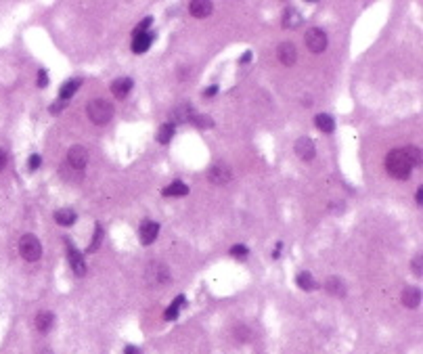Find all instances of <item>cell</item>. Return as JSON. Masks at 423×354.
Instances as JSON below:
<instances>
[{
  "mask_svg": "<svg viewBox=\"0 0 423 354\" xmlns=\"http://www.w3.org/2000/svg\"><path fill=\"white\" fill-rule=\"evenodd\" d=\"M124 354H140V350H138L136 346H126V350H124Z\"/></svg>",
  "mask_w": 423,
  "mask_h": 354,
  "instance_id": "38",
  "label": "cell"
},
{
  "mask_svg": "<svg viewBox=\"0 0 423 354\" xmlns=\"http://www.w3.org/2000/svg\"><path fill=\"white\" fill-rule=\"evenodd\" d=\"M19 254L23 260H28V262H36L40 260V256H42V245L38 241L36 235H23V237L19 239Z\"/></svg>",
  "mask_w": 423,
  "mask_h": 354,
  "instance_id": "3",
  "label": "cell"
},
{
  "mask_svg": "<svg viewBox=\"0 0 423 354\" xmlns=\"http://www.w3.org/2000/svg\"><path fill=\"white\" fill-rule=\"evenodd\" d=\"M300 23H302V15L293 7L283 11V28L285 30H296V28H300Z\"/></svg>",
  "mask_w": 423,
  "mask_h": 354,
  "instance_id": "20",
  "label": "cell"
},
{
  "mask_svg": "<svg viewBox=\"0 0 423 354\" xmlns=\"http://www.w3.org/2000/svg\"><path fill=\"white\" fill-rule=\"evenodd\" d=\"M325 289L331 293V296H337V298H344L346 296V285H344V281L339 279V277H329L325 281Z\"/></svg>",
  "mask_w": 423,
  "mask_h": 354,
  "instance_id": "19",
  "label": "cell"
},
{
  "mask_svg": "<svg viewBox=\"0 0 423 354\" xmlns=\"http://www.w3.org/2000/svg\"><path fill=\"white\" fill-rule=\"evenodd\" d=\"M250 57H252V53H245V55H243V59H241V63H248V61H250Z\"/></svg>",
  "mask_w": 423,
  "mask_h": 354,
  "instance_id": "40",
  "label": "cell"
},
{
  "mask_svg": "<svg viewBox=\"0 0 423 354\" xmlns=\"http://www.w3.org/2000/svg\"><path fill=\"white\" fill-rule=\"evenodd\" d=\"M147 283L149 285H166V283H170V268L159 262V260H153V262H149L147 266Z\"/></svg>",
  "mask_w": 423,
  "mask_h": 354,
  "instance_id": "4",
  "label": "cell"
},
{
  "mask_svg": "<svg viewBox=\"0 0 423 354\" xmlns=\"http://www.w3.org/2000/svg\"><path fill=\"white\" fill-rule=\"evenodd\" d=\"M277 55H279V61L283 63V65H287V67L296 63V59H298V51H296V46H293L291 42H283V44H279Z\"/></svg>",
  "mask_w": 423,
  "mask_h": 354,
  "instance_id": "12",
  "label": "cell"
},
{
  "mask_svg": "<svg viewBox=\"0 0 423 354\" xmlns=\"http://www.w3.org/2000/svg\"><path fill=\"white\" fill-rule=\"evenodd\" d=\"M172 136H174V124H161L159 126V132H157V140L161 145H168L170 140H172Z\"/></svg>",
  "mask_w": 423,
  "mask_h": 354,
  "instance_id": "25",
  "label": "cell"
},
{
  "mask_svg": "<svg viewBox=\"0 0 423 354\" xmlns=\"http://www.w3.org/2000/svg\"><path fill=\"white\" fill-rule=\"evenodd\" d=\"M55 220L61 224V227H72V224H76V220H78V214L72 208H61V210L55 212Z\"/></svg>",
  "mask_w": 423,
  "mask_h": 354,
  "instance_id": "18",
  "label": "cell"
},
{
  "mask_svg": "<svg viewBox=\"0 0 423 354\" xmlns=\"http://www.w3.org/2000/svg\"><path fill=\"white\" fill-rule=\"evenodd\" d=\"M413 275L415 277H421L423 275V256L421 254H417L413 258Z\"/></svg>",
  "mask_w": 423,
  "mask_h": 354,
  "instance_id": "31",
  "label": "cell"
},
{
  "mask_svg": "<svg viewBox=\"0 0 423 354\" xmlns=\"http://www.w3.org/2000/svg\"><path fill=\"white\" fill-rule=\"evenodd\" d=\"M216 92H218V86L214 84V86H209V88H207V90H205L203 94H205V97H214V94H216Z\"/></svg>",
  "mask_w": 423,
  "mask_h": 354,
  "instance_id": "37",
  "label": "cell"
},
{
  "mask_svg": "<svg viewBox=\"0 0 423 354\" xmlns=\"http://www.w3.org/2000/svg\"><path fill=\"white\" fill-rule=\"evenodd\" d=\"M153 34L151 32H143V34H134V38H132V51L136 53V55H143V53H147L149 51V46H151V42H153Z\"/></svg>",
  "mask_w": 423,
  "mask_h": 354,
  "instance_id": "13",
  "label": "cell"
},
{
  "mask_svg": "<svg viewBox=\"0 0 423 354\" xmlns=\"http://www.w3.org/2000/svg\"><path fill=\"white\" fill-rule=\"evenodd\" d=\"M151 21H153V19H151V17H145L143 21H140V26H138V28L134 30V34H143V32H147V28L151 26Z\"/></svg>",
  "mask_w": 423,
  "mask_h": 354,
  "instance_id": "33",
  "label": "cell"
},
{
  "mask_svg": "<svg viewBox=\"0 0 423 354\" xmlns=\"http://www.w3.org/2000/svg\"><path fill=\"white\" fill-rule=\"evenodd\" d=\"M161 193L166 197H182V195H189V187H186L184 183H180V181H176V183L168 185Z\"/></svg>",
  "mask_w": 423,
  "mask_h": 354,
  "instance_id": "22",
  "label": "cell"
},
{
  "mask_svg": "<svg viewBox=\"0 0 423 354\" xmlns=\"http://www.w3.org/2000/svg\"><path fill=\"white\" fill-rule=\"evenodd\" d=\"M207 179L209 183H214V185H227L231 181V168L227 166V163H214L209 170H207Z\"/></svg>",
  "mask_w": 423,
  "mask_h": 354,
  "instance_id": "8",
  "label": "cell"
},
{
  "mask_svg": "<svg viewBox=\"0 0 423 354\" xmlns=\"http://www.w3.org/2000/svg\"><path fill=\"white\" fill-rule=\"evenodd\" d=\"M55 325V314L49 312V310H42L36 314V329L40 333H49Z\"/></svg>",
  "mask_w": 423,
  "mask_h": 354,
  "instance_id": "17",
  "label": "cell"
},
{
  "mask_svg": "<svg viewBox=\"0 0 423 354\" xmlns=\"http://www.w3.org/2000/svg\"><path fill=\"white\" fill-rule=\"evenodd\" d=\"M86 113H88L92 124H99V126L101 124H107L111 117H113V105L109 101H105V99H95V101L88 103Z\"/></svg>",
  "mask_w": 423,
  "mask_h": 354,
  "instance_id": "2",
  "label": "cell"
},
{
  "mask_svg": "<svg viewBox=\"0 0 423 354\" xmlns=\"http://www.w3.org/2000/svg\"><path fill=\"white\" fill-rule=\"evenodd\" d=\"M67 161H69V166H72V168H76V170H84L86 163H88V151H86V147H82V145L69 147V151H67Z\"/></svg>",
  "mask_w": 423,
  "mask_h": 354,
  "instance_id": "7",
  "label": "cell"
},
{
  "mask_svg": "<svg viewBox=\"0 0 423 354\" xmlns=\"http://www.w3.org/2000/svg\"><path fill=\"white\" fill-rule=\"evenodd\" d=\"M402 151L408 155V159L413 161V166H421V151L417 149V147H413V145H406V147H402Z\"/></svg>",
  "mask_w": 423,
  "mask_h": 354,
  "instance_id": "27",
  "label": "cell"
},
{
  "mask_svg": "<svg viewBox=\"0 0 423 354\" xmlns=\"http://www.w3.org/2000/svg\"><path fill=\"white\" fill-rule=\"evenodd\" d=\"M191 122L197 126V128H212L214 126V120H212L209 115H201V113H195L191 117Z\"/></svg>",
  "mask_w": 423,
  "mask_h": 354,
  "instance_id": "28",
  "label": "cell"
},
{
  "mask_svg": "<svg viewBox=\"0 0 423 354\" xmlns=\"http://www.w3.org/2000/svg\"><path fill=\"white\" fill-rule=\"evenodd\" d=\"M182 304H184V296H178V298H176V300L170 304V308L163 312V318H166V321H174V318L178 316V310H180Z\"/></svg>",
  "mask_w": 423,
  "mask_h": 354,
  "instance_id": "26",
  "label": "cell"
},
{
  "mask_svg": "<svg viewBox=\"0 0 423 354\" xmlns=\"http://www.w3.org/2000/svg\"><path fill=\"white\" fill-rule=\"evenodd\" d=\"M195 115L193 111V105L191 103H180V105H176V107L172 109L170 113V124H178V122H191V117Z\"/></svg>",
  "mask_w": 423,
  "mask_h": 354,
  "instance_id": "10",
  "label": "cell"
},
{
  "mask_svg": "<svg viewBox=\"0 0 423 354\" xmlns=\"http://www.w3.org/2000/svg\"><path fill=\"white\" fill-rule=\"evenodd\" d=\"M306 46L312 53H323L327 49V34L321 28H310L306 32Z\"/></svg>",
  "mask_w": 423,
  "mask_h": 354,
  "instance_id": "6",
  "label": "cell"
},
{
  "mask_svg": "<svg viewBox=\"0 0 423 354\" xmlns=\"http://www.w3.org/2000/svg\"><path fill=\"white\" fill-rule=\"evenodd\" d=\"M421 204H423V187L417 189V206H421Z\"/></svg>",
  "mask_w": 423,
  "mask_h": 354,
  "instance_id": "39",
  "label": "cell"
},
{
  "mask_svg": "<svg viewBox=\"0 0 423 354\" xmlns=\"http://www.w3.org/2000/svg\"><path fill=\"white\" fill-rule=\"evenodd\" d=\"M189 11H191L193 17H197V19H205L207 15H212V11H214V5H212L209 0H193V3H189Z\"/></svg>",
  "mask_w": 423,
  "mask_h": 354,
  "instance_id": "14",
  "label": "cell"
},
{
  "mask_svg": "<svg viewBox=\"0 0 423 354\" xmlns=\"http://www.w3.org/2000/svg\"><path fill=\"white\" fill-rule=\"evenodd\" d=\"M63 107H65V103H63V101H57V103H53V105H51V113H59Z\"/></svg>",
  "mask_w": 423,
  "mask_h": 354,
  "instance_id": "35",
  "label": "cell"
},
{
  "mask_svg": "<svg viewBox=\"0 0 423 354\" xmlns=\"http://www.w3.org/2000/svg\"><path fill=\"white\" fill-rule=\"evenodd\" d=\"M101 241H103V227L97 222V224H95V237H92V243L88 245V252H97L99 245H101Z\"/></svg>",
  "mask_w": 423,
  "mask_h": 354,
  "instance_id": "29",
  "label": "cell"
},
{
  "mask_svg": "<svg viewBox=\"0 0 423 354\" xmlns=\"http://www.w3.org/2000/svg\"><path fill=\"white\" fill-rule=\"evenodd\" d=\"M5 166H7V153L0 149V170H5Z\"/></svg>",
  "mask_w": 423,
  "mask_h": 354,
  "instance_id": "36",
  "label": "cell"
},
{
  "mask_svg": "<svg viewBox=\"0 0 423 354\" xmlns=\"http://www.w3.org/2000/svg\"><path fill=\"white\" fill-rule=\"evenodd\" d=\"M130 88H132V80L126 78V76H122V78H117V80L111 82V92H113L115 99H124V97H128Z\"/></svg>",
  "mask_w": 423,
  "mask_h": 354,
  "instance_id": "15",
  "label": "cell"
},
{
  "mask_svg": "<svg viewBox=\"0 0 423 354\" xmlns=\"http://www.w3.org/2000/svg\"><path fill=\"white\" fill-rule=\"evenodd\" d=\"M49 84V76H46V69H40L38 72V88H44Z\"/></svg>",
  "mask_w": 423,
  "mask_h": 354,
  "instance_id": "34",
  "label": "cell"
},
{
  "mask_svg": "<svg viewBox=\"0 0 423 354\" xmlns=\"http://www.w3.org/2000/svg\"><path fill=\"white\" fill-rule=\"evenodd\" d=\"M80 84H82V80H80V78L67 80L65 84L61 86V90H59V97H61V101H65V99H69V97H72V94H76V90L80 88Z\"/></svg>",
  "mask_w": 423,
  "mask_h": 354,
  "instance_id": "24",
  "label": "cell"
},
{
  "mask_svg": "<svg viewBox=\"0 0 423 354\" xmlns=\"http://www.w3.org/2000/svg\"><path fill=\"white\" fill-rule=\"evenodd\" d=\"M40 163H42V157L38 155V153H32L30 159H28V168H30V170H38Z\"/></svg>",
  "mask_w": 423,
  "mask_h": 354,
  "instance_id": "32",
  "label": "cell"
},
{
  "mask_svg": "<svg viewBox=\"0 0 423 354\" xmlns=\"http://www.w3.org/2000/svg\"><path fill=\"white\" fill-rule=\"evenodd\" d=\"M231 256H233V258H239V260H243V258H248V247H245L243 243L233 245V247H231Z\"/></svg>",
  "mask_w": 423,
  "mask_h": 354,
  "instance_id": "30",
  "label": "cell"
},
{
  "mask_svg": "<svg viewBox=\"0 0 423 354\" xmlns=\"http://www.w3.org/2000/svg\"><path fill=\"white\" fill-rule=\"evenodd\" d=\"M419 302H421V291H419V287L408 285V287L402 289V304L406 306V308H417Z\"/></svg>",
  "mask_w": 423,
  "mask_h": 354,
  "instance_id": "16",
  "label": "cell"
},
{
  "mask_svg": "<svg viewBox=\"0 0 423 354\" xmlns=\"http://www.w3.org/2000/svg\"><path fill=\"white\" fill-rule=\"evenodd\" d=\"M296 283H298V287L304 289V291H312V289H316V281H314V277H312L310 273H306V270L298 273Z\"/></svg>",
  "mask_w": 423,
  "mask_h": 354,
  "instance_id": "23",
  "label": "cell"
},
{
  "mask_svg": "<svg viewBox=\"0 0 423 354\" xmlns=\"http://www.w3.org/2000/svg\"><path fill=\"white\" fill-rule=\"evenodd\" d=\"M413 161L408 159V155L402 149H392L385 157V172L396 181H408L410 172H413Z\"/></svg>",
  "mask_w": 423,
  "mask_h": 354,
  "instance_id": "1",
  "label": "cell"
},
{
  "mask_svg": "<svg viewBox=\"0 0 423 354\" xmlns=\"http://www.w3.org/2000/svg\"><path fill=\"white\" fill-rule=\"evenodd\" d=\"M296 155L304 161H310L316 155V149H314V143L310 136H300L296 140Z\"/></svg>",
  "mask_w": 423,
  "mask_h": 354,
  "instance_id": "9",
  "label": "cell"
},
{
  "mask_svg": "<svg viewBox=\"0 0 423 354\" xmlns=\"http://www.w3.org/2000/svg\"><path fill=\"white\" fill-rule=\"evenodd\" d=\"M157 235H159V224L157 222L145 220L143 224H140V241H143V245H151L157 239Z\"/></svg>",
  "mask_w": 423,
  "mask_h": 354,
  "instance_id": "11",
  "label": "cell"
},
{
  "mask_svg": "<svg viewBox=\"0 0 423 354\" xmlns=\"http://www.w3.org/2000/svg\"><path fill=\"white\" fill-rule=\"evenodd\" d=\"M65 239V245H67V258H69V264H72V270L78 275V277H84L86 275V262H84V256H82L74 243L69 241V237H63Z\"/></svg>",
  "mask_w": 423,
  "mask_h": 354,
  "instance_id": "5",
  "label": "cell"
},
{
  "mask_svg": "<svg viewBox=\"0 0 423 354\" xmlns=\"http://www.w3.org/2000/svg\"><path fill=\"white\" fill-rule=\"evenodd\" d=\"M314 122H316V128H319L321 132L329 134V132H333L335 130V122H333V117L331 115H327V113H319L314 117Z\"/></svg>",
  "mask_w": 423,
  "mask_h": 354,
  "instance_id": "21",
  "label": "cell"
}]
</instances>
